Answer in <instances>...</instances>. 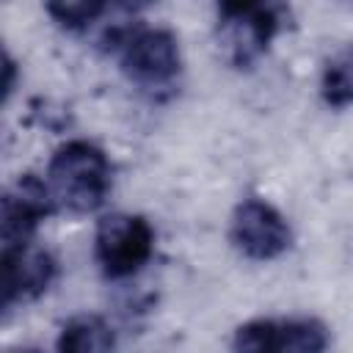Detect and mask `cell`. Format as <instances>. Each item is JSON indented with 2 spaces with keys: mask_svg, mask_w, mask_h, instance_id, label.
<instances>
[{
  "mask_svg": "<svg viewBox=\"0 0 353 353\" xmlns=\"http://www.w3.org/2000/svg\"><path fill=\"white\" fill-rule=\"evenodd\" d=\"M218 19L232 63L248 66L287 22V0H218Z\"/></svg>",
  "mask_w": 353,
  "mask_h": 353,
  "instance_id": "obj_3",
  "label": "cell"
},
{
  "mask_svg": "<svg viewBox=\"0 0 353 353\" xmlns=\"http://www.w3.org/2000/svg\"><path fill=\"white\" fill-rule=\"evenodd\" d=\"M113 345H116L113 328L97 314L72 317L69 323H63L61 336L55 342V347L63 353H97V350H110Z\"/></svg>",
  "mask_w": 353,
  "mask_h": 353,
  "instance_id": "obj_8",
  "label": "cell"
},
{
  "mask_svg": "<svg viewBox=\"0 0 353 353\" xmlns=\"http://www.w3.org/2000/svg\"><path fill=\"white\" fill-rule=\"evenodd\" d=\"M110 0H44V8L52 22L66 30H83L102 17Z\"/></svg>",
  "mask_w": 353,
  "mask_h": 353,
  "instance_id": "obj_10",
  "label": "cell"
},
{
  "mask_svg": "<svg viewBox=\"0 0 353 353\" xmlns=\"http://www.w3.org/2000/svg\"><path fill=\"white\" fill-rule=\"evenodd\" d=\"M0 265H3V309L39 298L52 284L58 270L52 254L33 243L3 248Z\"/></svg>",
  "mask_w": 353,
  "mask_h": 353,
  "instance_id": "obj_7",
  "label": "cell"
},
{
  "mask_svg": "<svg viewBox=\"0 0 353 353\" xmlns=\"http://www.w3.org/2000/svg\"><path fill=\"white\" fill-rule=\"evenodd\" d=\"M119 8H124V11H141V8H146L149 3H154V0H113Z\"/></svg>",
  "mask_w": 353,
  "mask_h": 353,
  "instance_id": "obj_11",
  "label": "cell"
},
{
  "mask_svg": "<svg viewBox=\"0 0 353 353\" xmlns=\"http://www.w3.org/2000/svg\"><path fill=\"white\" fill-rule=\"evenodd\" d=\"M229 237L240 254L259 262L281 256L292 243V232L284 215L270 201L256 196H248L234 207Z\"/></svg>",
  "mask_w": 353,
  "mask_h": 353,
  "instance_id": "obj_5",
  "label": "cell"
},
{
  "mask_svg": "<svg viewBox=\"0 0 353 353\" xmlns=\"http://www.w3.org/2000/svg\"><path fill=\"white\" fill-rule=\"evenodd\" d=\"M234 350H276V353H320L328 347V334L317 320L268 317L251 320L234 331Z\"/></svg>",
  "mask_w": 353,
  "mask_h": 353,
  "instance_id": "obj_6",
  "label": "cell"
},
{
  "mask_svg": "<svg viewBox=\"0 0 353 353\" xmlns=\"http://www.w3.org/2000/svg\"><path fill=\"white\" fill-rule=\"evenodd\" d=\"M320 91L331 108H345L353 102V50L328 61V66L323 72Z\"/></svg>",
  "mask_w": 353,
  "mask_h": 353,
  "instance_id": "obj_9",
  "label": "cell"
},
{
  "mask_svg": "<svg viewBox=\"0 0 353 353\" xmlns=\"http://www.w3.org/2000/svg\"><path fill=\"white\" fill-rule=\"evenodd\" d=\"M47 185L58 207L69 212H94L110 193L108 154L91 141H66L47 163Z\"/></svg>",
  "mask_w": 353,
  "mask_h": 353,
  "instance_id": "obj_1",
  "label": "cell"
},
{
  "mask_svg": "<svg viewBox=\"0 0 353 353\" xmlns=\"http://www.w3.org/2000/svg\"><path fill=\"white\" fill-rule=\"evenodd\" d=\"M6 94H11V88H14V61L11 58H6Z\"/></svg>",
  "mask_w": 353,
  "mask_h": 353,
  "instance_id": "obj_12",
  "label": "cell"
},
{
  "mask_svg": "<svg viewBox=\"0 0 353 353\" xmlns=\"http://www.w3.org/2000/svg\"><path fill=\"white\" fill-rule=\"evenodd\" d=\"M108 47L138 88H168L182 69L176 36L165 28H119L108 36Z\"/></svg>",
  "mask_w": 353,
  "mask_h": 353,
  "instance_id": "obj_2",
  "label": "cell"
},
{
  "mask_svg": "<svg viewBox=\"0 0 353 353\" xmlns=\"http://www.w3.org/2000/svg\"><path fill=\"white\" fill-rule=\"evenodd\" d=\"M154 251V232L143 215L113 212L99 218L94 234V254L108 279H127L138 273Z\"/></svg>",
  "mask_w": 353,
  "mask_h": 353,
  "instance_id": "obj_4",
  "label": "cell"
}]
</instances>
